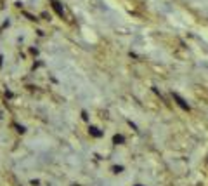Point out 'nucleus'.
<instances>
[{
	"mask_svg": "<svg viewBox=\"0 0 208 186\" xmlns=\"http://www.w3.org/2000/svg\"><path fill=\"white\" fill-rule=\"evenodd\" d=\"M194 96L201 99L203 103H208V87H201V85H196L194 87Z\"/></svg>",
	"mask_w": 208,
	"mask_h": 186,
	"instance_id": "f257e3e1",
	"label": "nucleus"
},
{
	"mask_svg": "<svg viewBox=\"0 0 208 186\" xmlns=\"http://www.w3.org/2000/svg\"><path fill=\"white\" fill-rule=\"evenodd\" d=\"M173 97H175V99H177L179 101V104H180V106H182V108H184V110H189V106L186 103H184V101H182V99H180V97H179L177 94H173Z\"/></svg>",
	"mask_w": 208,
	"mask_h": 186,
	"instance_id": "f03ea898",
	"label": "nucleus"
}]
</instances>
